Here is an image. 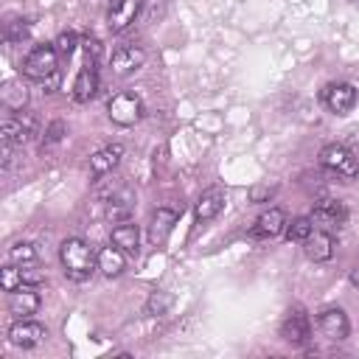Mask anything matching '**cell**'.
Returning <instances> with one entry per match:
<instances>
[{"label":"cell","mask_w":359,"mask_h":359,"mask_svg":"<svg viewBox=\"0 0 359 359\" xmlns=\"http://www.w3.org/2000/svg\"><path fill=\"white\" fill-rule=\"evenodd\" d=\"M224 208V194L219 191V188H210V191H205L199 199H196V205H194V213H196V219L199 222H210V219H216L219 216V210Z\"/></svg>","instance_id":"19"},{"label":"cell","mask_w":359,"mask_h":359,"mask_svg":"<svg viewBox=\"0 0 359 359\" xmlns=\"http://www.w3.org/2000/svg\"><path fill=\"white\" fill-rule=\"evenodd\" d=\"M3 36H6V42H22L28 36V22L20 17H8L3 22Z\"/></svg>","instance_id":"24"},{"label":"cell","mask_w":359,"mask_h":359,"mask_svg":"<svg viewBox=\"0 0 359 359\" xmlns=\"http://www.w3.org/2000/svg\"><path fill=\"white\" fill-rule=\"evenodd\" d=\"M317 328H320V334H323L325 339L342 342V339L348 337V331H351V323H348V314H345L342 309L331 306V309H325V311L317 317Z\"/></svg>","instance_id":"7"},{"label":"cell","mask_w":359,"mask_h":359,"mask_svg":"<svg viewBox=\"0 0 359 359\" xmlns=\"http://www.w3.org/2000/svg\"><path fill=\"white\" fill-rule=\"evenodd\" d=\"M272 194H275L272 185H255V188H250V202H269Z\"/></svg>","instance_id":"30"},{"label":"cell","mask_w":359,"mask_h":359,"mask_svg":"<svg viewBox=\"0 0 359 359\" xmlns=\"http://www.w3.org/2000/svg\"><path fill=\"white\" fill-rule=\"evenodd\" d=\"M45 337H48L45 325H42V323H34L31 317L17 320V323L8 328V342L17 345V348H34V345H39Z\"/></svg>","instance_id":"9"},{"label":"cell","mask_w":359,"mask_h":359,"mask_svg":"<svg viewBox=\"0 0 359 359\" xmlns=\"http://www.w3.org/2000/svg\"><path fill=\"white\" fill-rule=\"evenodd\" d=\"M59 258L65 266V275L76 283L87 280L95 269H98V252H93V247L84 238H65L59 247Z\"/></svg>","instance_id":"1"},{"label":"cell","mask_w":359,"mask_h":359,"mask_svg":"<svg viewBox=\"0 0 359 359\" xmlns=\"http://www.w3.org/2000/svg\"><path fill=\"white\" fill-rule=\"evenodd\" d=\"M121 154H123V146H118V143L98 149V151L90 157V171H93L95 177H101V174H109V171L118 165Z\"/></svg>","instance_id":"22"},{"label":"cell","mask_w":359,"mask_h":359,"mask_svg":"<svg viewBox=\"0 0 359 359\" xmlns=\"http://www.w3.org/2000/svg\"><path fill=\"white\" fill-rule=\"evenodd\" d=\"M140 8H143V0H118V3L109 8V14H107L109 31H112V34H123V31L137 20Z\"/></svg>","instance_id":"10"},{"label":"cell","mask_w":359,"mask_h":359,"mask_svg":"<svg viewBox=\"0 0 359 359\" xmlns=\"http://www.w3.org/2000/svg\"><path fill=\"white\" fill-rule=\"evenodd\" d=\"M143 62H146V53H143L140 48H135V45H126V48H118V50L112 53L109 67H112L115 76H129V73L140 70Z\"/></svg>","instance_id":"13"},{"label":"cell","mask_w":359,"mask_h":359,"mask_svg":"<svg viewBox=\"0 0 359 359\" xmlns=\"http://www.w3.org/2000/svg\"><path fill=\"white\" fill-rule=\"evenodd\" d=\"M320 165L328 168V171L337 174V177H345V180H351V177L359 174V157H356L348 146H342V143H328V146H323V151H320Z\"/></svg>","instance_id":"3"},{"label":"cell","mask_w":359,"mask_h":359,"mask_svg":"<svg viewBox=\"0 0 359 359\" xmlns=\"http://www.w3.org/2000/svg\"><path fill=\"white\" fill-rule=\"evenodd\" d=\"M351 283H353V286H359V266L351 272Z\"/></svg>","instance_id":"32"},{"label":"cell","mask_w":359,"mask_h":359,"mask_svg":"<svg viewBox=\"0 0 359 359\" xmlns=\"http://www.w3.org/2000/svg\"><path fill=\"white\" fill-rule=\"evenodd\" d=\"M280 337L289 342V345H306L309 337H311V323L306 317L303 309H292L283 323H280Z\"/></svg>","instance_id":"8"},{"label":"cell","mask_w":359,"mask_h":359,"mask_svg":"<svg viewBox=\"0 0 359 359\" xmlns=\"http://www.w3.org/2000/svg\"><path fill=\"white\" fill-rule=\"evenodd\" d=\"M345 219H348V210H345V205H342L339 199H323V202H317L314 210H311V222L320 224L323 230L339 227Z\"/></svg>","instance_id":"11"},{"label":"cell","mask_w":359,"mask_h":359,"mask_svg":"<svg viewBox=\"0 0 359 359\" xmlns=\"http://www.w3.org/2000/svg\"><path fill=\"white\" fill-rule=\"evenodd\" d=\"M34 258H36V250H34V244H28V241H20V244H14V247L8 250V261H11L14 266L34 264Z\"/></svg>","instance_id":"25"},{"label":"cell","mask_w":359,"mask_h":359,"mask_svg":"<svg viewBox=\"0 0 359 359\" xmlns=\"http://www.w3.org/2000/svg\"><path fill=\"white\" fill-rule=\"evenodd\" d=\"M84 53H87V62H95L98 59V53H101V42L98 39H84Z\"/></svg>","instance_id":"31"},{"label":"cell","mask_w":359,"mask_h":359,"mask_svg":"<svg viewBox=\"0 0 359 359\" xmlns=\"http://www.w3.org/2000/svg\"><path fill=\"white\" fill-rule=\"evenodd\" d=\"M76 34L73 31H62L59 36H56V42H53V48H56V53L59 56H65V59H70V53L76 50Z\"/></svg>","instance_id":"27"},{"label":"cell","mask_w":359,"mask_h":359,"mask_svg":"<svg viewBox=\"0 0 359 359\" xmlns=\"http://www.w3.org/2000/svg\"><path fill=\"white\" fill-rule=\"evenodd\" d=\"M98 90V70H95V62H87L79 73H76V81H73V101L76 104H87Z\"/></svg>","instance_id":"14"},{"label":"cell","mask_w":359,"mask_h":359,"mask_svg":"<svg viewBox=\"0 0 359 359\" xmlns=\"http://www.w3.org/2000/svg\"><path fill=\"white\" fill-rule=\"evenodd\" d=\"M174 224H177V213L174 210H168V208L154 210L151 224H149V241L151 244H163L168 238V233L174 230Z\"/></svg>","instance_id":"21"},{"label":"cell","mask_w":359,"mask_h":359,"mask_svg":"<svg viewBox=\"0 0 359 359\" xmlns=\"http://www.w3.org/2000/svg\"><path fill=\"white\" fill-rule=\"evenodd\" d=\"M36 135V118L31 112H17L3 121V143L6 146H22Z\"/></svg>","instance_id":"5"},{"label":"cell","mask_w":359,"mask_h":359,"mask_svg":"<svg viewBox=\"0 0 359 359\" xmlns=\"http://www.w3.org/2000/svg\"><path fill=\"white\" fill-rule=\"evenodd\" d=\"M98 269L107 275V278H118L123 269H126V252L115 244L109 247H101L98 250Z\"/></svg>","instance_id":"18"},{"label":"cell","mask_w":359,"mask_h":359,"mask_svg":"<svg viewBox=\"0 0 359 359\" xmlns=\"http://www.w3.org/2000/svg\"><path fill=\"white\" fill-rule=\"evenodd\" d=\"M107 115L115 126H135L143 118V101L135 93H118L109 98Z\"/></svg>","instance_id":"4"},{"label":"cell","mask_w":359,"mask_h":359,"mask_svg":"<svg viewBox=\"0 0 359 359\" xmlns=\"http://www.w3.org/2000/svg\"><path fill=\"white\" fill-rule=\"evenodd\" d=\"M311 233H314L311 216H297V219H292V224L286 227V238H289V241H306Z\"/></svg>","instance_id":"23"},{"label":"cell","mask_w":359,"mask_h":359,"mask_svg":"<svg viewBox=\"0 0 359 359\" xmlns=\"http://www.w3.org/2000/svg\"><path fill=\"white\" fill-rule=\"evenodd\" d=\"M323 104H325V109L334 112V115H348V112L353 109V104H356V90H353V84H348V81H334V84H328V87L323 90Z\"/></svg>","instance_id":"6"},{"label":"cell","mask_w":359,"mask_h":359,"mask_svg":"<svg viewBox=\"0 0 359 359\" xmlns=\"http://www.w3.org/2000/svg\"><path fill=\"white\" fill-rule=\"evenodd\" d=\"M36 309H39V294H36V289H34L31 283H25V286L8 292V311H11L17 320H25V317L36 314Z\"/></svg>","instance_id":"12"},{"label":"cell","mask_w":359,"mask_h":359,"mask_svg":"<svg viewBox=\"0 0 359 359\" xmlns=\"http://www.w3.org/2000/svg\"><path fill=\"white\" fill-rule=\"evenodd\" d=\"M168 306H171V294H165V292H154V294L149 297V303H146V311H149V314H154V311L160 314V311H165Z\"/></svg>","instance_id":"28"},{"label":"cell","mask_w":359,"mask_h":359,"mask_svg":"<svg viewBox=\"0 0 359 359\" xmlns=\"http://www.w3.org/2000/svg\"><path fill=\"white\" fill-rule=\"evenodd\" d=\"M112 244L121 247L126 255H137L140 252V230L132 222H121L118 227H112Z\"/></svg>","instance_id":"17"},{"label":"cell","mask_w":359,"mask_h":359,"mask_svg":"<svg viewBox=\"0 0 359 359\" xmlns=\"http://www.w3.org/2000/svg\"><path fill=\"white\" fill-rule=\"evenodd\" d=\"M0 283H3V289L6 292H14V289H20V286H25V278H22V269L20 266H6L3 272H0Z\"/></svg>","instance_id":"26"},{"label":"cell","mask_w":359,"mask_h":359,"mask_svg":"<svg viewBox=\"0 0 359 359\" xmlns=\"http://www.w3.org/2000/svg\"><path fill=\"white\" fill-rule=\"evenodd\" d=\"M286 230V213L280 208H269L266 213L258 216V222L252 224V236L255 238H275Z\"/></svg>","instance_id":"15"},{"label":"cell","mask_w":359,"mask_h":359,"mask_svg":"<svg viewBox=\"0 0 359 359\" xmlns=\"http://www.w3.org/2000/svg\"><path fill=\"white\" fill-rule=\"evenodd\" d=\"M62 135H65V123H62V121H53V123L45 129V140H42V149H48V146L59 143V140H62Z\"/></svg>","instance_id":"29"},{"label":"cell","mask_w":359,"mask_h":359,"mask_svg":"<svg viewBox=\"0 0 359 359\" xmlns=\"http://www.w3.org/2000/svg\"><path fill=\"white\" fill-rule=\"evenodd\" d=\"M132 210H135V194L132 191H118V194H112V199L107 205V219L112 224H121V222H129Z\"/></svg>","instance_id":"20"},{"label":"cell","mask_w":359,"mask_h":359,"mask_svg":"<svg viewBox=\"0 0 359 359\" xmlns=\"http://www.w3.org/2000/svg\"><path fill=\"white\" fill-rule=\"evenodd\" d=\"M59 67V53L53 45H36L25 59H22V76L31 81H48L56 76Z\"/></svg>","instance_id":"2"},{"label":"cell","mask_w":359,"mask_h":359,"mask_svg":"<svg viewBox=\"0 0 359 359\" xmlns=\"http://www.w3.org/2000/svg\"><path fill=\"white\" fill-rule=\"evenodd\" d=\"M303 244H306V258L314 264H323L334 255V236L328 230H314Z\"/></svg>","instance_id":"16"}]
</instances>
